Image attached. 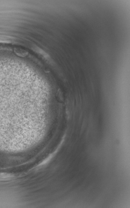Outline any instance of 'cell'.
I'll list each match as a JSON object with an SVG mask.
<instances>
[{
	"mask_svg": "<svg viewBox=\"0 0 130 208\" xmlns=\"http://www.w3.org/2000/svg\"><path fill=\"white\" fill-rule=\"evenodd\" d=\"M14 178L12 174L1 173L0 174V181H9Z\"/></svg>",
	"mask_w": 130,
	"mask_h": 208,
	"instance_id": "obj_1",
	"label": "cell"
}]
</instances>
